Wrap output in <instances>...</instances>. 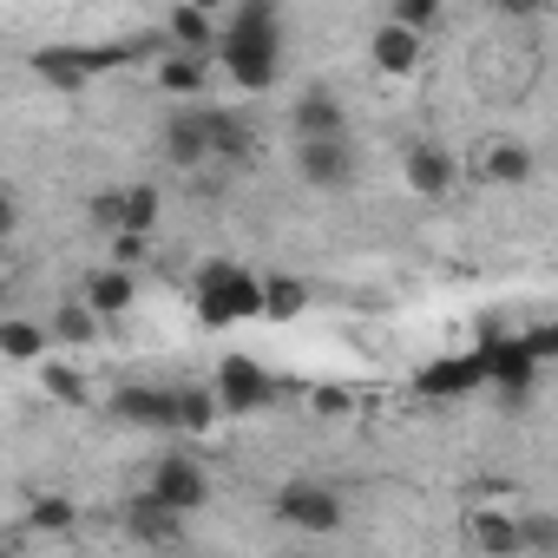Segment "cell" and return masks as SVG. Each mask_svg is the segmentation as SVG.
Segmentation results:
<instances>
[{
    "instance_id": "2e32d148",
    "label": "cell",
    "mask_w": 558,
    "mask_h": 558,
    "mask_svg": "<svg viewBox=\"0 0 558 558\" xmlns=\"http://www.w3.org/2000/svg\"><path fill=\"white\" fill-rule=\"evenodd\" d=\"M112 414L125 427H151V434H171V388H119L112 395Z\"/></svg>"
},
{
    "instance_id": "836d02e7",
    "label": "cell",
    "mask_w": 558,
    "mask_h": 558,
    "mask_svg": "<svg viewBox=\"0 0 558 558\" xmlns=\"http://www.w3.org/2000/svg\"><path fill=\"white\" fill-rule=\"evenodd\" d=\"M14 223H21V204H14L8 191H0V243H8V236H14Z\"/></svg>"
},
{
    "instance_id": "603a6c76",
    "label": "cell",
    "mask_w": 558,
    "mask_h": 558,
    "mask_svg": "<svg viewBox=\"0 0 558 558\" xmlns=\"http://www.w3.org/2000/svg\"><path fill=\"white\" fill-rule=\"evenodd\" d=\"M53 336H60L66 349H86V342L99 336V316H93V303H86V296L60 303V316H53Z\"/></svg>"
},
{
    "instance_id": "52a82bcc",
    "label": "cell",
    "mask_w": 558,
    "mask_h": 558,
    "mask_svg": "<svg viewBox=\"0 0 558 558\" xmlns=\"http://www.w3.org/2000/svg\"><path fill=\"white\" fill-rule=\"evenodd\" d=\"M296 171H303L316 191H349V184H355V145H349V132L296 138Z\"/></svg>"
},
{
    "instance_id": "ba28073f",
    "label": "cell",
    "mask_w": 558,
    "mask_h": 558,
    "mask_svg": "<svg viewBox=\"0 0 558 558\" xmlns=\"http://www.w3.org/2000/svg\"><path fill=\"white\" fill-rule=\"evenodd\" d=\"M151 493L171 506V512H204L210 506V473L191 460V453H158V466H151Z\"/></svg>"
},
{
    "instance_id": "ac0fdd59",
    "label": "cell",
    "mask_w": 558,
    "mask_h": 558,
    "mask_svg": "<svg viewBox=\"0 0 558 558\" xmlns=\"http://www.w3.org/2000/svg\"><path fill=\"white\" fill-rule=\"evenodd\" d=\"M165 158H171L178 171H204V165H210V145H204V119H197V106L165 119Z\"/></svg>"
},
{
    "instance_id": "5bb4252c",
    "label": "cell",
    "mask_w": 558,
    "mask_h": 558,
    "mask_svg": "<svg viewBox=\"0 0 558 558\" xmlns=\"http://www.w3.org/2000/svg\"><path fill=\"white\" fill-rule=\"evenodd\" d=\"M368 60H375L388 80H408V73L421 66V34H414V27H401V21H388V27H375Z\"/></svg>"
},
{
    "instance_id": "f1b7e54d",
    "label": "cell",
    "mask_w": 558,
    "mask_h": 558,
    "mask_svg": "<svg viewBox=\"0 0 558 558\" xmlns=\"http://www.w3.org/2000/svg\"><path fill=\"white\" fill-rule=\"evenodd\" d=\"M119 204H125V184H106V191L86 197V217H93L99 230H119Z\"/></svg>"
},
{
    "instance_id": "44dd1931",
    "label": "cell",
    "mask_w": 558,
    "mask_h": 558,
    "mask_svg": "<svg viewBox=\"0 0 558 558\" xmlns=\"http://www.w3.org/2000/svg\"><path fill=\"white\" fill-rule=\"evenodd\" d=\"M310 310V290L296 283V276H263V316H276V323H296Z\"/></svg>"
},
{
    "instance_id": "d6a6232c",
    "label": "cell",
    "mask_w": 558,
    "mask_h": 558,
    "mask_svg": "<svg viewBox=\"0 0 558 558\" xmlns=\"http://www.w3.org/2000/svg\"><path fill=\"white\" fill-rule=\"evenodd\" d=\"M493 8H499L506 21H538V14L551 8V0H493Z\"/></svg>"
},
{
    "instance_id": "4fadbf2b",
    "label": "cell",
    "mask_w": 558,
    "mask_h": 558,
    "mask_svg": "<svg viewBox=\"0 0 558 558\" xmlns=\"http://www.w3.org/2000/svg\"><path fill=\"white\" fill-rule=\"evenodd\" d=\"M290 132H296V138H329V132H349V112H342V99H336L329 86H310V93H296V106H290Z\"/></svg>"
},
{
    "instance_id": "ffe728a7",
    "label": "cell",
    "mask_w": 558,
    "mask_h": 558,
    "mask_svg": "<svg viewBox=\"0 0 558 558\" xmlns=\"http://www.w3.org/2000/svg\"><path fill=\"white\" fill-rule=\"evenodd\" d=\"M165 40H171V47H184V53H210V47H217V27H210V14H204V8H191V0H184V8H171V14H165Z\"/></svg>"
},
{
    "instance_id": "484cf974",
    "label": "cell",
    "mask_w": 558,
    "mask_h": 558,
    "mask_svg": "<svg viewBox=\"0 0 558 558\" xmlns=\"http://www.w3.org/2000/svg\"><path fill=\"white\" fill-rule=\"evenodd\" d=\"M40 349H47V329H34V323H0V355H8V362H40Z\"/></svg>"
},
{
    "instance_id": "8992f818",
    "label": "cell",
    "mask_w": 558,
    "mask_h": 558,
    "mask_svg": "<svg viewBox=\"0 0 558 558\" xmlns=\"http://www.w3.org/2000/svg\"><path fill=\"white\" fill-rule=\"evenodd\" d=\"M210 395H217V414H263V408L276 401V381H269L250 355H223Z\"/></svg>"
},
{
    "instance_id": "d4e9b609",
    "label": "cell",
    "mask_w": 558,
    "mask_h": 558,
    "mask_svg": "<svg viewBox=\"0 0 558 558\" xmlns=\"http://www.w3.org/2000/svg\"><path fill=\"white\" fill-rule=\"evenodd\" d=\"M151 223H158V191H151V184H125L119 230H138V236H151Z\"/></svg>"
},
{
    "instance_id": "f546056e",
    "label": "cell",
    "mask_w": 558,
    "mask_h": 558,
    "mask_svg": "<svg viewBox=\"0 0 558 558\" xmlns=\"http://www.w3.org/2000/svg\"><path fill=\"white\" fill-rule=\"evenodd\" d=\"M145 250H151V243H145L138 230H112V263H119V269H138Z\"/></svg>"
},
{
    "instance_id": "7c38bea8",
    "label": "cell",
    "mask_w": 558,
    "mask_h": 558,
    "mask_svg": "<svg viewBox=\"0 0 558 558\" xmlns=\"http://www.w3.org/2000/svg\"><path fill=\"white\" fill-rule=\"evenodd\" d=\"M119 519H125V532H132L138 545H178V538H184V512H171L151 486H145L138 499H125Z\"/></svg>"
},
{
    "instance_id": "3957f363",
    "label": "cell",
    "mask_w": 558,
    "mask_h": 558,
    "mask_svg": "<svg viewBox=\"0 0 558 558\" xmlns=\"http://www.w3.org/2000/svg\"><path fill=\"white\" fill-rule=\"evenodd\" d=\"M125 60H132V47H40L34 53V80L53 86V93H86L99 73H112Z\"/></svg>"
},
{
    "instance_id": "30bf717a",
    "label": "cell",
    "mask_w": 558,
    "mask_h": 558,
    "mask_svg": "<svg viewBox=\"0 0 558 558\" xmlns=\"http://www.w3.org/2000/svg\"><path fill=\"white\" fill-rule=\"evenodd\" d=\"M197 119H204V145H210L217 165H250V158H256V125H250L243 112L197 106Z\"/></svg>"
},
{
    "instance_id": "7402d4cb",
    "label": "cell",
    "mask_w": 558,
    "mask_h": 558,
    "mask_svg": "<svg viewBox=\"0 0 558 558\" xmlns=\"http://www.w3.org/2000/svg\"><path fill=\"white\" fill-rule=\"evenodd\" d=\"M210 421H217V395L210 388H171V427L204 434Z\"/></svg>"
},
{
    "instance_id": "4dcf8cb0",
    "label": "cell",
    "mask_w": 558,
    "mask_h": 558,
    "mask_svg": "<svg viewBox=\"0 0 558 558\" xmlns=\"http://www.w3.org/2000/svg\"><path fill=\"white\" fill-rule=\"evenodd\" d=\"M519 349H525L532 362H551V355H558V329H551V323H532V329L519 336Z\"/></svg>"
},
{
    "instance_id": "d6986e66",
    "label": "cell",
    "mask_w": 558,
    "mask_h": 558,
    "mask_svg": "<svg viewBox=\"0 0 558 558\" xmlns=\"http://www.w3.org/2000/svg\"><path fill=\"white\" fill-rule=\"evenodd\" d=\"M158 93H171V99H197V93H204V53L165 47V60H158Z\"/></svg>"
},
{
    "instance_id": "277c9868",
    "label": "cell",
    "mask_w": 558,
    "mask_h": 558,
    "mask_svg": "<svg viewBox=\"0 0 558 558\" xmlns=\"http://www.w3.org/2000/svg\"><path fill=\"white\" fill-rule=\"evenodd\" d=\"M269 512L283 519V525H296V532H342V519H349L342 493H336V486H316V480H290V486H276Z\"/></svg>"
},
{
    "instance_id": "e0dca14e",
    "label": "cell",
    "mask_w": 558,
    "mask_h": 558,
    "mask_svg": "<svg viewBox=\"0 0 558 558\" xmlns=\"http://www.w3.org/2000/svg\"><path fill=\"white\" fill-rule=\"evenodd\" d=\"M80 296L93 303V316H125V310L138 303V276L119 269V263H106V269L86 276V290H80Z\"/></svg>"
},
{
    "instance_id": "e575fe53",
    "label": "cell",
    "mask_w": 558,
    "mask_h": 558,
    "mask_svg": "<svg viewBox=\"0 0 558 558\" xmlns=\"http://www.w3.org/2000/svg\"><path fill=\"white\" fill-rule=\"evenodd\" d=\"M191 8H204V14H210V8H223V0H191Z\"/></svg>"
},
{
    "instance_id": "1f68e13d",
    "label": "cell",
    "mask_w": 558,
    "mask_h": 558,
    "mask_svg": "<svg viewBox=\"0 0 558 558\" xmlns=\"http://www.w3.org/2000/svg\"><path fill=\"white\" fill-rule=\"evenodd\" d=\"M434 14H440V0H395V21H401V27H414V34H421Z\"/></svg>"
},
{
    "instance_id": "d590c367",
    "label": "cell",
    "mask_w": 558,
    "mask_h": 558,
    "mask_svg": "<svg viewBox=\"0 0 558 558\" xmlns=\"http://www.w3.org/2000/svg\"><path fill=\"white\" fill-rule=\"evenodd\" d=\"M0 296H8V283H0Z\"/></svg>"
},
{
    "instance_id": "7a4b0ae2",
    "label": "cell",
    "mask_w": 558,
    "mask_h": 558,
    "mask_svg": "<svg viewBox=\"0 0 558 558\" xmlns=\"http://www.w3.org/2000/svg\"><path fill=\"white\" fill-rule=\"evenodd\" d=\"M191 303H197V323L204 329L250 323V316H263V276L243 269V263H230V256H217V263H204L191 276Z\"/></svg>"
},
{
    "instance_id": "83f0119b",
    "label": "cell",
    "mask_w": 558,
    "mask_h": 558,
    "mask_svg": "<svg viewBox=\"0 0 558 558\" xmlns=\"http://www.w3.org/2000/svg\"><path fill=\"white\" fill-rule=\"evenodd\" d=\"M27 519H34L40 532H73V519H80V512H73V499H60V493H40Z\"/></svg>"
},
{
    "instance_id": "9c48e42d",
    "label": "cell",
    "mask_w": 558,
    "mask_h": 558,
    "mask_svg": "<svg viewBox=\"0 0 558 558\" xmlns=\"http://www.w3.org/2000/svg\"><path fill=\"white\" fill-rule=\"evenodd\" d=\"M408 191H421L427 204L453 197V191H460V158H453L447 145H434V138L408 145Z\"/></svg>"
},
{
    "instance_id": "8fae6325",
    "label": "cell",
    "mask_w": 558,
    "mask_h": 558,
    "mask_svg": "<svg viewBox=\"0 0 558 558\" xmlns=\"http://www.w3.org/2000/svg\"><path fill=\"white\" fill-rule=\"evenodd\" d=\"M427 401H460V395H473V388H486V362H480V349H466V355H447V362H434V368H421V381H414Z\"/></svg>"
},
{
    "instance_id": "9a60e30c",
    "label": "cell",
    "mask_w": 558,
    "mask_h": 558,
    "mask_svg": "<svg viewBox=\"0 0 558 558\" xmlns=\"http://www.w3.org/2000/svg\"><path fill=\"white\" fill-rule=\"evenodd\" d=\"M532 171H538V158H532L525 138H493L486 158H480V178H486V184H506V191L532 184Z\"/></svg>"
},
{
    "instance_id": "5b68a950",
    "label": "cell",
    "mask_w": 558,
    "mask_h": 558,
    "mask_svg": "<svg viewBox=\"0 0 558 558\" xmlns=\"http://www.w3.org/2000/svg\"><path fill=\"white\" fill-rule=\"evenodd\" d=\"M480 362H486V381L499 388L506 408H525V401H532V388H538V362L519 349V336H506V342L486 336V342H480Z\"/></svg>"
},
{
    "instance_id": "6da1fadb",
    "label": "cell",
    "mask_w": 558,
    "mask_h": 558,
    "mask_svg": "<svg viewBox=\"0 0 558 558\" xmlns=\"http://www.w3.org/2000/svg\"><path fill=\"white\" fill-rule=\"evenodd\" d=\"M217 53L243 93H269L283 73V8L276 0H236V21L217 34Z\"/></svg>"
},
{
    "instance_id": "4316f807",
    "label": "cell",
    "mask_w": 558,
    "mask_h": 558,
    "mask_svg": "<svg viewBox=\"0 0 558 558\" xmlns=\"http://www.w3.org/2000/svg\"><path fill=\"white\" fill-rule=\"evenodd\" d=\"M47 395H53L60 408H86V375L66 368V362H47Z\"/></svg>"
},
{
    "instance_id": "cb8c5ba5",
    "label": "cell",
    "mask_w": 558,
    "mask_h": 558,
    "mask_svg": "<svg viewBox=\"0 0 558 558\" xmlns=\"http://www.w3.org/2000/svg\"><path fill=\"white\" fill-rule=\"evenodd\" d=\"M473 545L493 551V558H519V551H525V545H519V525L499 519V512H480V519H473Z\"/></svg>"
}]
</instances>
